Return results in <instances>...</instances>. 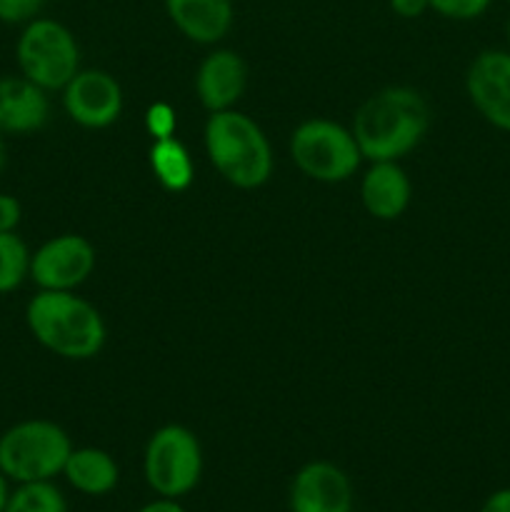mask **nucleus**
Returning <instances> with one entry per match:
<instances>
[{"label":"nucleus","mask_w":510,"mask_h":512,"mask_svg":"<svg viewBox=\"0 0 510 512\" xmlns=\"http://www.w3.org/2000/svg\"><path fill=\"white\" fill-rule=\"evenodd\" d=\"M430 108L413 88H385L370 95L353 118V135L370 163L400 160L423 143Z\"/></svg>","instance_id":"f257e3e1"},{"label":"nucleus","mask_w":510,"mask_h":512,"mask_svg":"<svg viewBox=\"0 0 510 512\" xmlns=\"http://www.w3.org/2000/svg\"><path fill=\"white\" fill-rule=\"evenodd\" d=\"M25 323L45 350L65 360H90L105 345L98 308L73 290H38L25 308Z\"/></svg>","instance_id":"f03ea898"},{"label":"nucleus","mask_w":510,"mask_h":512,"mask_svg":"<svg viewBox=\"0 0 510 512\" xmlns=\"http://www.w3.org/2000/svg\"><path fill=\"white\" fill-rule=\"evenodd\" d=\"M205 150L213 168L240 190L268 183L273 173V150L253 118L238 110L210 113L205 123Z\"/></svg>","instance_id":"7ed1b4c3"},{"label":"nucleus","mask_w":510,"mask_h":512,"mask_svg":"<svg viewBox=\"0 0 510 512\" xmlns=\"http://www.w3.org/2000/svg\"><path fill=\"white\" fill-rule=\"evenodd\" d=\"M70 453V435L53 420H20L0 435V470L15 485L55 480Z\"/></svg>","instance_id":"20e7f679"},{"label":"nucleus","mask_w":510,"mask_h":512,"mask_svg":"<svg viewBox=\"0 0 510 512\" xmlns=\"http://www.w3.org/2000/svg\"><path fill=\"white\" fill-rule=\"evenodd\" d=\"M20 75L43 88L63 90L80 70V48L68 25L55 18H33L23 25L15 43Z\"/></svg>","instance_id":"39448f33"},{"label":"nucleus","mask_w":510,"mask_h":512,"mask_svg":"<svg viewBox=\"0 0 510 512\" xmlns=\"http://www.w3.org/2000/svg\"><path fill=\"white\" fill-rule=\"evenodd\" d=\"M148 488L163 498H185L203 478V448L185 425H163L150 435L143 455Z\"/></svg>","instance_id":"423d86ee"},{"label":"nucleus","mask_w":510,"mask_h":512,"mask_svg":"<svg viewBox=\"0 0 510 512\" xmlns=\"http://www.w3.org/2000/svg\"><path fill=\"white\" fill-rule=\"evenodd\" d=\"M290 158L298 170L320 183H343L355 175L363 153L353 130L325 118L300 123L290 135Z\"/></svg>","instance_id":"0eeeda50"},{"label":"nucleus","mask_w":510,"mask_h":512,"mask_svg":"<svg viewBox=\"0 0 510 512\" xmlns=\"http://www.w3.org/2000/svg\"><path fill=\"white\" fill-rule=\"evenodd\" d=\"M95 248L75 233L55 235L30 255V280L40 290H75L93 275Z\"/></svg>","instance_id":"6e6552de"},{"label":"nucleus","mask_w":510,"mask_h":512,"mask_svg":"<svg viewBox=\"0 0 510 512\" xmlns=\"http://www.w3.org/2000/svg\"><path fill=\"white\" fill-rule=\"evenodd\" d=\"M63 108L83 128H108L123 113V90L105 70H78L63 88Z\"/></svg>","instance_id":"1a4fd4ad"},{"label":"nucleus","mask_w":510,"mask_h":512,"mask_svg":"<svg viewBox=\"0 0 510 512\" xmlns=\"http://www.w3.org/2000/svg\"><path fill=\"white\" fill-rule=\"evenodd\" d=\"M288 505L290 512H353V483L335 463L313 460L295 473Z\"/></svg>","instance_id":"9d476101"},{"label":"nucleus","mask_w":510,"mask_h":512,"mask_svg":"<svg viewBox=\"0 0 510 512\" xmlns=\"http://www.w3.org/2000/svg\"><path fill=\"white\" fill-rule=\"evenodd\" d=\"M465 90L490 125L510 133V50H483L470 63Z\"/></svg>","instance_id":"9b49d317"},{"label":"nucleus","mask_w":510,"mask_h":512,"mask_svg":"<svg viewBox=\"0 0 510 512\" xmlns=\"http://www.w3.org/2000/svg\"><path fill=\"white\" fill-rule=\"evenodd\" d=\"M245 83H248V68L235 50H213L205 55L195 73V93L210 113L233 110V105L243 98Z\"/></svg>","instance_id":"f8f14e48"},{"label":"nucleus","mask_w":510,"mask_h":512,"mask_svg":"<svg viewBox=\"0 0 510 512\" xmlns=\"http://www.w3.org/2000/svg\"><path fill=\"white\" fill-rule=\"evenodd\" d=\"M50 115V100L43 88L30 83L25 75L0 78V133H38Z\"/></svg>","instance_id":"ddd939ff"},{"label":"nucleus","mask_w":510,"mask_h":512,"mask_svg":"<svg viewBox=\"0 0 510 512\" xmlns=\"http://www.w3.org/2000/svg\"><path fill=\"white\" fill-rule=\"evenodd\" d=\"M170 23L198 45H215L230 33L235 20L233 0H165Z\"/></svg>","instance_id":"4468645a"},{"label":"nucleus","mask_w":510,"mask_h":512,"mask_svg":"<svg viewBox=\"0 0 510 512\" xmlns=\"http://www.w3.org/2000/svg\"><path fill=\"white\" fill-rule=\"evenodd\" d=\"M410 180L405 170L400 168L398 160H380L368 168L360 183V200L368 215L375 220H395L408 210Z\"/></svg>","instance_id":"2eb2a0df"},{"label":"nucleus","mask_w":510,"mask_h":512,"mask_svg":"<svg viewBox=\"0 0 510 512\" xmlns=\"http://www.w3.org/2000/svg\"><path fill=\"white\" fill-rule=\"evenodd\" d=\"M63 478L73 490L88 498H103L120 483V468L110 453L100 448H73L63 468Z\"/></svg>","instance_id":"dca6fc26"},{"label":"nucleus","mask_w":510,"mask_h":512,"mask_svg":"<svg viewBox=\"0 0 510 512\" xmlns=\"http://www.w3.org/2000/svg\"><path fill=\"white\" fill-rule=\"evenodd\" d=\"M150 168H153L155 178L170 193H183L193 183V158H190L188 148L180 143L178 138H163L153 140L150 148Z\"/></svg>","instance_id":"f3484780"},{"label":"nucleus","mask_w":510,"mask_h":512,"mask_svg":"<svg viewBox=\"0 0 510 512\" xmlns=\"http://www.w3.org/2000/svg\"><path fill=\"white\" fill-rule=\"evenodd\" d=\"M30 255L18 233H0V295L13 293L30 278Z\"/></svg>","instance_id":"a211bd4d"},{"label":"nucleus","mask_w":510,"mask_h":512,"mask_svg":"<svg viewBox=\"0 0 510 512\" xmlns=\"http://www.w3.org/2000/svg\"><path fill=\"white\" fill-rule=\"evenodd\" d=\"M5 512H68V500L53 480L23 483L10 493Z\"/></svg>","instance_id":"6ab92c4d"},{"label":"nucleus","mask_w":510,"mask_h":512,"mask_svg":"<svg viewBox=\"0 0 510 512\" xmlns=\"http://www.w3.org/2000/svg\"><path fill=\"white\" fill-rule=\"evenodd\" d=\"M428 5L448 20H475L493 5V0H428Z\"/></svg>","instance_id":"aec40b11"},{"label":"nucleus","mask_w":510,"mask_h":512,"mask_svg":"<svg viewBox=\"0 0 510 512\" xmlns=\"http://www.w3.org/2000/svg\"><path fill=\"white\" fill-rule=\"evenodd\" d=\"M145 128L153 135V140L173 138L175 128H178V118H175V110L168 103H153L145 113Z\"/></svg>","instance_id":"412c9836"},{"label":"nucleus","mask_w":510,"mask_h":512,"mask_svg":"<svg viewBox=\"0 0 510 512\" xmlns=\"http://www.w3.org/2000/svg\"><path fill=\"white\" fill-rule=\"evenodd\" d=\"M45 0H0V23L25 25L38 18Z\"/></svg>","instance_id":"4be33fe9"},{"label":"nucleus","mask_w":510,"mask_h":512,"mask_svg":"<svg viewBox=\"0 0 510 512\" xmlns=\"http://www.w3.org/2000/svg\"><path fill=\"white\" fill-rule=\"evenodd\" d=\"M23 220V205L15 195L0 193V233H15Z\"/></svg>","instance_id":"5701e85b"},{"label":"nucleus","mask_w":510,"mask_h":512,"mask_svg":"<svg viewBox=\"0 0 510 512\" xmlns=\"http://www.w3.org/2000/svg\"><path fill=\"white\" fill-rule=\"evenodd\" d=\"M388 3H390V10L405 20L420 18L425 10H430L428 0H388Z\"/></svg>","instance_id":"b1692460"},{"label":"nucleus","mask_w":510,"mask_h":512,"mask_svg":"<svg viewBox=\"0 0 510 512\" xmlns=\"http://www.w3.org/2000/svg\"><path fill=\"white\" fill-rule=\"evenodd\" d=\"M478 512H510V488H500L490 493Z\"/></svg>","instance_id":"393cba45"},{"label":"nucleus","mask_w":510,"mask_h":512,"mask_svg":"<svg viewBox=\"0 0 510 512\" xmlns=\"http://www.w3.org/2000/svg\"><path fill=\"white\" fill-rule=\"evenodd\" d=\"M138 512H185V508L180 505L178 498H163V495H158L155 500L145 503Z\"/></svg>","instance_id":"a878e982"},{"label":"nucleus","mask_w":510,"mask_h":512,"mask_svg":"<svg viewBox=\"0 0 510 512\" xmlns=\"http://www.w3.org/2000/svg\"><path fill=\"white\" fill-rule=\"evenodd\" d=\"M10 493H13V490H10V480L5 478L3 470H0V512H5V505H8V500H10Z\"/></svg>","instance_id":"bb28decb"},{"label":"nucleus","mask_w":510,"mask_h":512,"mask_svg":"<svg viewBox=\"0 0 510 512\" xmlns=\"http://www.w3.org/2000/svg\"><path fill=\"white\" fill-rule=\"evenodd\" d=\"M5 160H8V150H5V135L0 133V173L5 168Z\"/></svg>","instance_id":"cd10ccee"},{"label":"nucleus","mask_w":510,"mask_h":512,"mask_svg":"<svg viewBox=\"0 0 510 512\" xmlns=\"http://www.w3.org/2000/svg\"><path fill=\"white\" fill-rule=\"evenodd\" d=\"M508 45H510V20H508Z\"/></svg>","instance_id":"c85d7f7f"},{"label":"nucleus","mask_w":510,"mask_h":512,"mask_svg":"<svg viewBox=\"0 0 510 512\" xmlns=\"http://www.w3.org/2000/svg\"><path fill=\"white\" fill-rule=\"evenodd\" d=\"M505 3H510V0H505Z\"/></svg>","instance_id":"c756f323"}]
</instances>
